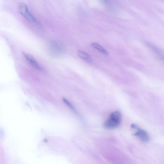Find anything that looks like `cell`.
Wrapping results in <instances>:
<instances>
[{
    "mask_svg": "<svg viewBox=\"0 0 164 164\" xmlns=\"http://www.w3.org/2000/svg\"><path fill=\"white\" fill-rule=\"evenodd\" d=\"M78 55L79 56L84 60L87 62L91 63L93 62L90 55L85 52L79 51H78Z\"/></svg>",
    "mask_w": 164,
    "mask_h": 164,
    "instance_id": "6",
    "label": "cell"
},
{
    "mask_svg": "<svg viewBox=\"0 0 164 164\" xmlns=\"http://www.w3.org/2000/svg\"><path fill=\"white\" fill-rule=\"evenodd\" d=\"M121 120V113L118 111L114 112L111 114L109 119L104 124V127L108 130L115 129L120 125Z\"/></svg>",
    "mask_w": 164,
    "mask_h": 164,
    "instance_id": "1",
    "label": "cell"
},
{
    "mask_svg": "<svg viewBox=\"0 0 164 164\" xmlns=\"http://www.w3.org/2000/svg\"><path fill=\"white\" fill-rule=\"evenodd\" d=\"M51 47L52 53L55 55H58L61 54L63 50L61 45L58 42L53 43Z\"/></svg>",
    "mask_w": 164,
    "mask_h": 164,
    "instance_id": "5",
    "label": "cell"
},
{
    "mask_svg": "<svg viewBox=\"0 0 164 164\" xmlns=\"http://www.w3.org/2000/svg\"><path fill=\"white\" fill-rule=\"evenodd\" d=\"M19 10L21 15L28 21L34 23L39 24V23L36 20L33 15L30 13L27 6L25 4L23 3L20 4L19 7Z\"/></svg>",
    "mask_w": 164,
    "mask_h": 164,
    "instance_id": "2",
    "label": "cell"
},
{
    "mask_svg": "<svg viewBox=\"0 0 164 164\" xmlns=\"http://www.w3.org/2000/svg\"><path fill=\"white\" fill-rule=\"evenodd\" d=\"M131 126L132 129L137 130L136 132L134 134V135L143 142L147 143L149 142L150 138L149 134L147 131L139 128L138 126L135 124H132Z\"/></svg>",
    "mask_w": 164,
    "mask_h": 164,
    "instance_id": "3",
    "label": "cell"
},
{
    "mask_svg": "<svg viewBox=\"0 0 164 164\" xmlns=\"http://www.w3.org/2000/svg\"><path fill=\"white\" fill-rule=\"evenodd\" d=\"M63 101L65 103V104H66L69 106L70 108L73 111H75V109L74 108V107L71 104L69 101H68L66 99L63 98Z\"/></svg>",
    "mask_w": 164,
    "mask_h": 164,
    "instance_id": "9",
    "label": "cell"
},
{
    "mask_svg": "<svg viewBox=\"0 0 164 164\" xmlns=\"http://www.w3.org/2000/svg\"><path fill=\"white\" fill-rule=\"evenodd\" d=\"M91 46L94 48L99 51L101 53L105 55H108L109 54L108 52L99 44L97 43L93 42L92 43Z\"/></svg>",
    "mask_w": 164,
    "mask_h": 164,
    "instance_id": "7",
    "label": "cell"
},
{
    "mask_svg": "<svg viewBox=\"0 0 164 164\" xmlns=\"http://www.w3.org/2000/svg\"><path fill=\"white\" fill-rule=\"evenodd\" d=\"M25 57L31 65L33 66L36 69L39 70H41L42 68L36 60L32 56L25 53L24 54Z\"/></svg>",
    "mask_w": 164,
    "mask_h": 164,
    "instance_id": "4",
    "label": "cell"
},
{
    "mask_svg": "<svg viewBox=\"0 0 164 164\" xmlns=\"http://www.w3.org/2000/svg\"><path fill=\"white\" fill-rule=\"evenodd\" d=\"M152 47L153 48V50L155 52V53L156 55H157L159 58L161 59H163V56L162 55L161 52L154 46H152Z\"/></svg>",
    "mask_w": 164,
    "mask_h": 164,
    "instance_id": "8",
    "label": "cell"
}]
</instances>
